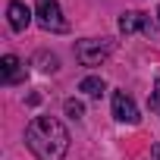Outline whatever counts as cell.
<instances>
[{"mask_svg": "<svg viewBox=\"0 0 160 160\" xmlns=\"http://www.w3.org/2000/svg\"><path fill=\"white\" fill-rule=\"evenodd\" d=\"M25 144L38 160H63L69 151V132L57 116H35L25 129Z\"/></svg>", "mask_w": 160, "mask_h": 160, "instance_id": "6da1fadb", "label": "cell"}, {"mask_svg": "<svg viewBox=\"0 0 160 160\" xmlns=\"http://www.w3.org/2000/svg\"><path fill=\"white\" fill-rule=\"evenodd\" d=\"M110 53H113V44L107 38H85L75 44V57L82 66H104Z\"/></svg>", "mask_w": 160, "mask_h": 160, "instance_id": "7a4b0ae2", "label": "cell"}, {"mask_svg": "<svg viewBox=\"0 0 160 160\" xmlns=\"http://www.w3.org/2000/svg\"><path fill=\"white\" fill-rule=\"evenodd\" d=\"M35 19L44 32H66L69 28L57 0H35Z\"/></svg>", "mask_w": 160, "mask_h": 160, "instance_id": "3957f363", "label": "cell"}, {"mask_svg": "<svg viewBox=\"0 0 160 160\" xmlns=\"http://www.w3.org/2000/svg\"><path fill=\"white\" fill-rule=\"evenodd\" d=\"M0 78H3V85H19L25 78V66L16 53H7L3 60H0Z\"/></svg>", "mask_w": 160, "mask_h": 160, "instance_id": "277c9868", "label": "cell"}, {"mask_svg": "<svg viewBox=\"0 0 160 160\" xmlns=\"http://www.w3.org/2000/svg\"><path fill=\"white\" fill-rule=\"evenodd\" d=\"M119 32L122 35H135V32H151V16L141 10H129L119 16Z\"/></svg>", "mask_w": 160, "mask_h": 160, "instance_id": "5b68a950", "label": "cell"}, {"mask_svg": "<svg viewBox=\"0 0 160 160\" xmlns=\"http://www.w3.org/2000/svg\"><path fill=\"white\" fill-rule=\"evenodd\" d=\"M113 116L119 122H138V107L126 91H113Z\"/></svg>", "mask_w": 160, "mask_h": 160, "instance_id": "8992f818", "label": "cell"}, {"mask_svg": "<svg viewBox=\"0 0 160 160\" xmlns=\"http://www.w3.org/2000/svg\"><path fill=\"white\" fill-rule=\"evenodd\" d=\"M7 16H10V28H13V32H25V28L32 25V10H28L25 3H19V0H10Z\"/></svg>", "mask_w": 160, "mask_h": 160, "instance_id": "52a82bcc", "label": "cell"}, {"mask_svg": "<svg viewBox=\"0 0 160 160\" xmlns=\"http://www.w3.org/2000/svg\"><path fill=\"white\" fill-rule=\"evenodd\" d=\"M78 91L88 94V98H101V94L107 91V85H104V78H101V75H85L82 82H78Z\"/></svg>", "mask_w": 160, "mask_h": 160, "instance_id": "ba28073f", "label": "cell"}, {"mask_svg": "<svg viewBox=\"0 0 160 160\" xmlns=\"http://www.w3.org/2000/svg\"><path fill=\"white\" fill-rule=\"evenodd\" d=\"M66 116H72V119H82V116H85V107L78 104V101H66Z\"/></svg>", "mask_w": 160, "mask_h": 160, "instance_id": "9c48e42d", "label": "cell"}, {"mask_svg": "<svg viewBox=\"0 0 160 160\" xmlns=\"http://www.w3.org/2000/svg\"><path fill=\"white\" fill-rule=\"evenodd\" d=\"M151 107L160 110V75H157V82H154V94H151Z\"/></svg>", "mask_w": 160, "mask_h": 160, "instance_id": "30bf717a", "label": "cell"}, {"mask_svg": "<svg viewBox=\"0 0 160 160\" xmlns=\"http://www.w3.org/2000/svg\"><path fill=\"white\" fill-rule=\"evenodd\" d=\"M154 157H157V160H160V144H157V148H154Z\"/></svg>", "mask_w": 160, "mask_h": 160, "instance_id": "8fae6325", "label": "cell"}, {"mask_svg": "<svg viewBox=\"0 0 160 160\" xmlns=\"http://www.w3.org/2000/svg\"><path fill=\"white\" fill-rule=\"evenodd\" d=\"M157 16H160V10H157Z\"/></svg>", "mask_w": 160, "mask_h": 160, "instance_id": "7c38bea8", "label": "cell"}]
</instances>
